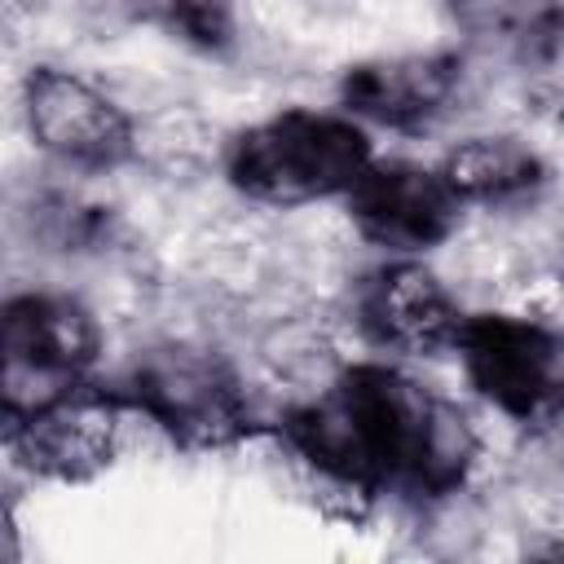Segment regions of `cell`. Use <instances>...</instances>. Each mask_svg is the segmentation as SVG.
<instances>
[{
	"label": "cell",
	"mask_w": 564,
	"mask_h": 564,
	"mask_svg": "<svg viewBox=\"0 0 564 564\" xmlns=\"http://www.w3.org/2000/svg\"><path fill=\"white\" fill-rule=\"evenodd\" d=\"M352 234L379 256H432L463 225V203L436 163L379 159L339 198Z\"/></svg>",
	"instance_id": "cell-9"
},
{
	"label": "cell",
	"mask_w": 564,
	"mask_h": 564,
	"mask_svg": "<svg viewBox=\"0 0 564 564\" xmlns=\"http://www.w3.org/2000/svg\"><path fill=\"white\" fill-rule=\"evenodd\" d=\"M22 123L31 145L79 176H106L141 154V128L101 84L70 66L40 62L22 75Z\"/></svg>",
	"instance_id": "cell-6"
},
{
	"label": "cell",
	"mask_w": 564,
	"mask_h": 564,
	"mask_svg": "<svg viewBox=\"0 0 564 564\" xmlns=\"http://www.w3.org/2000/svg\"><path fill=\"white\" fill-rule=\"evenodd\" d=\"M154 22L198 53H225L234 44V0H150Z\"/></svg>",
	"instance_id": "cell-13"
},
{
	"label": "cell",
	"mask_w": 564,
	"mask_h": 564,
	"mask_svg": "<svg viewBox=\"0 0 564 564\" xmlns=\"http://www.w3.org/2000/svg\"><path fill=\"white\" fill-rule=\"evenodd\" d=\"M524 70H529V88L538 93L542 106L564 115V18L555 26H546L524 53H520Z\"/></svg>",
	"instance_id": "cell-14"
},
{
	"label": "cell",
	"mask_w": 564,
	"mask_h": 564,
	"mask_svg": "<svg viewBox=\"0 0 564 564\" xmlns=\"http://www.w3.org/2000/svg\"><path fill=\"white\" fill-rule=\"evenodd\" d=\"M110 388L132 419L189 454L234 449L260 427L242 370L203 339H154L137 348Z\"/></svg>",
	"instance_id": "cell-3"
},
{
	"label": "cell",
	"mask_w": 564,
	"mask_h": 564,
	"mask_svg": "<svg viewBox=\"0 0 564 564\" xmlns=\"http://www.w3.org/2000/svg\"><path fill=\"white\" fill-rule=\"evenodd\" d=\"M467 88V62L454 48H397L348 62L335 84V106L370 132L423 137L445 123Z\"/></svg>",
	"instance_id": "cell-8"
},
{
	"label": "cell",
	"mask_w": 564,
	"mask_h": 564,
	"mask_svg": "<svg viewBox=\"0 0 564 564\" xmlns=\"http://www.w3.org/2000/svg\"><path fill=\"white\" fill-rule=\"evenodd\" d=\"M97 313L57 286L13 291L0 308V401L4 419L35 414L40 405L97 383L101 366Z\"/></svg>",
	"instance_id": "cell-5"
},
{
	"label": "cell",
	"mask_w": 564,
	"mask_h": 564,
	"mask_svg": "<svg viewBox=\"0 0 564 564\" xmlns=\"http://www.w3.org/2000/svg\"><path fill=\"white\" fill-rule=\"evenodd\" d=\"M375 163V132L339 106H278L220 145L225 185L256 207L339 203Z\"/></svg>",
	"instance_id": "cell-2"
},
{
	"label": "cell",
	"mask_w": 564,
	"mask_h": 564,
	"mask_svg": "<svg viewBox=\"0 0 564 564\" xmlns=\"http://www.w3.org/2000/svg\"><path fill=\"white\" fill-rule=\"evenodd\" d=\"M454 31L471 44L524 53L546 26L564 18V0H441Z\"/></svg>",
	"instance_id": "cell-12"
},
{
	"label": "cell",
	"mask_w": 564,
	"mask_h": 564,
	"mask_svg": "<svg viewBox=\"0 0 564 564\" xmlns=\"http://www.w3.org/2000/svg\"><path fill=\"white\" fill-rule=\"evenodd\" d=\"M128 423V405L106 379H97L40 405L35 414L4 419V445L13 463L26 467L35 480L84 485L119 458Z\"/></svg>",
	"instance_id": "cell-10"
},
{
	"label": "cell",
	"mask_w": 564,
	"mask_h": 564,
	"mask_svg": "<svg viewBox=\"0 0 564 564\" xmlns=\"http://www.w3.org/2000/svg\"><path fill=\"white\" fill-rule=\"evenodd\" d=\"M441 176L458 194V203L471 212H520L533 207L551 189V163L546 154L524 141L520 132H471L445 145L436 159Z\"/></svg>",
	"instance_id": "cell-11"
},
{
	"label": "cell",
	"mask_w": 564,
	"mask_h": 564,
	"mask_svg": "<svg viewBox=\"0 0 564 564\" xmlns=\"http://www.w3.org/2000/svg\"><path fill=\"white\" fill-rule=\"evenodd\" d=\"M467 392L507 427L564 423V326L529 308H467L454 335Z\"/></svg>",
	"instance_id": "cell-4"
},
{
	"label": "cell",
	"mask_w": 564,
	"mask_h": 564,
	"mask_svg": "<svg viewBox=\"0 0 564 564\" xmlns=\"http://www.w3.org/2000/svg\"><path fill=\"white\" fill-rule=\"evenodd\" d=\"M269 427L317 489L352 502H445L480 467L476 419L379 352L322 375Z\"/></svg>",
	"instance_id": "cell-1"
},
{
	"label": "cell",
	"mask_w": 564,
	"mask_h": 564,
	"mask_svg": "<svg viewBox=\"0 0 564 564\" xmlns=\"http://www.w3.org/2000/svg\"><path fill=\"white\" fill-rule=\"evenodd\" d=\"M463 317L467 304L427 264V256H383L348 291V322L357 339L392 361L449 352Z\"/></svg>",
	"instance_id": "cell-7"
}]
</instances>
